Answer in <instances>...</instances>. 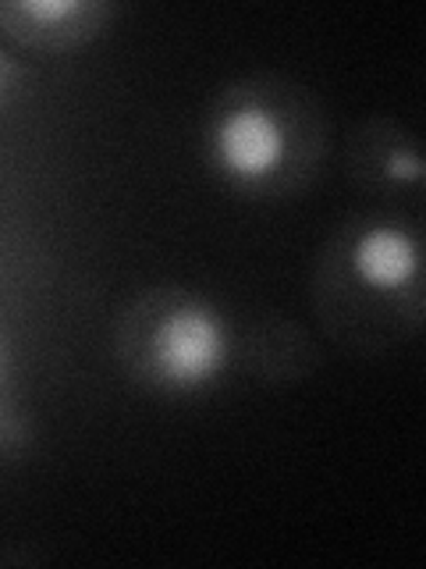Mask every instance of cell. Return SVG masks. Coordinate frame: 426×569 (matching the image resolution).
<instances>
[{"label": "cell", "instance_id": "1", "mask_svg": "<svg viewBox=\"0 0 426 569\" xmlns=\"http://www.w3.org/2000/svg\"><path fill=\"white\" fill-rule=\"evenodd\" d=\"M320 124L295 86H231L210 121V153L231 186L288 192L316 164Z\"/></svg>", "mask_w": 426, "mask_h": 569}, {"label": "cell", "instance_id": "2", "mask_svg": "<svg viewBox=\"0 0 426 569\" xmlns=\"http://www.w3.org/2000/svg\"><path fill=\"white\" fill-rule=\"evenodd\" d=\"M224 317L185 289H153L124 310L118 356L132 378L164 391H195L227 363Z\"/></svg>", "mask_w": 426, "mask_h": 569}, {"label": "cell", "instance_id": "3", "mask_svg": "<svg viewBox=\"0 0 426 569\" xmlns=\"http://www.w3.org/2000/svg\"><path fill=\"white\" fill-rule=\"evenodd\" d=\"M320 292H337V302H324L327 325L334 317L352 320L366 313H387L398 320L408 313V320L419 325L423 289L416 236L398 224H366L359 231H345L337 239V253H331L324 263Z\"/></svg>", "mask_w": 426, "mask_h": 569}, {"label": "cell", "instance_id": "4", "mask_svg": "<svg viewBox=\"0 0 426 569\" xmlns=\"http://www.w3.org/2000/svg\"><path fill=\"white\" fill-rule=\"evenodd\" d=\"M111 8L106 4H75V0H58V4H36V0H18V4H0V32L14 40L29 53H71L93 43Z\"/></svg>", "mask_w": 426, "mask_h": 569}, {"label": "cell", "instance_id": "5", "mask_svg": "<svg viewBox=\"0 0 426 569\" xmlns=\"http://www.w3.org/2000/svg\"><path fill=\"white\" fill-rule=\"evenodd\" d=\"M248 352H253V367L271 381H292L316 367V349L310 342V335L281 317L263 320L253 331Z\"/></svg>", "mask_w": 426, "mask_h": 569}, {"label": "cell", "instance_id": "6", "mask_svg": "<svg viewBox=\"0 0 426 569\" xmlns=\"http://www.w3.org/2000/svg\"><path fill=\"white\" fill-rule=\"evenodd\" d=\"M366 150V164L373 178H384V182H419V157L413 150V139L402 129H395L390 121H377L366 129L363 139Z\"/></svg>", "mask_w": 426, "mask_h": 569}, {"label": "cell", "instance_id": "7", "mask_svg": "<svg viewBox=\"0 0 426 569\" xmlns=\"http://www.w3.org/2000/svg\"><path fill=\"white\" fill-rule=\"evenodd\" d=\"M18 438V413H14V391H11V370L8 352L0 346V449Z\"/></svg>", "mask_w": 426, "mask_h": 569}, {"label": "cell", "instance_id": "8", "mask_svg": "<svg viewBox=\"0 0 426 569\" xmlns=\"http://www.w3.org/2000/svg\"><path fill=\"white\" fill-rule=\"evenodd\" d=\"M14 76H18V68H14V61L8 58L4 50H0V97L8 93V89L14 86Z\"/></svg>", "mask_w": 426, "mask_h": 569}]
</instances>
